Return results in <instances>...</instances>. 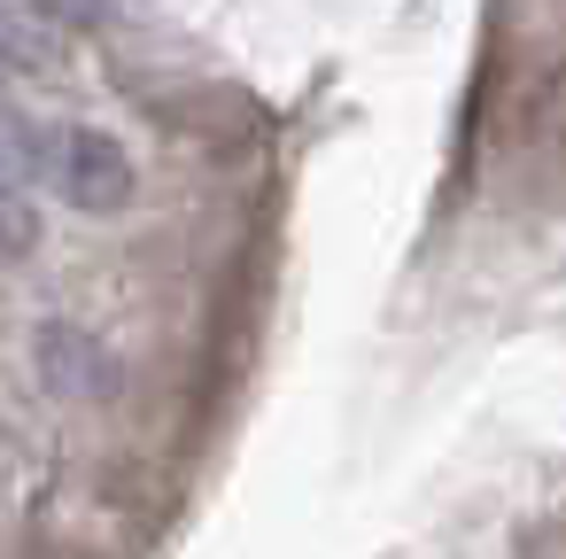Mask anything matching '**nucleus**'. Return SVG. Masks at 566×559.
Masks as SVG:
<instances>
[{
    "mask_svg": "<svg viewBox=\"0 0 566 559\" xmlns=\"http://www.w3.org/2000/svg\"><path fill=\"white\" fill-rule=\"evenodd\" d=\"M24 172L48 179V195L78 203V210H117L133 195V164L117 141L102 133H78V125H48V133H24Z\"/></svg>",
    "mask_w": 566,
    "mask_h": 559,
    "instance_id": "1",
    "label": "nucleus"
}]
</instances>
